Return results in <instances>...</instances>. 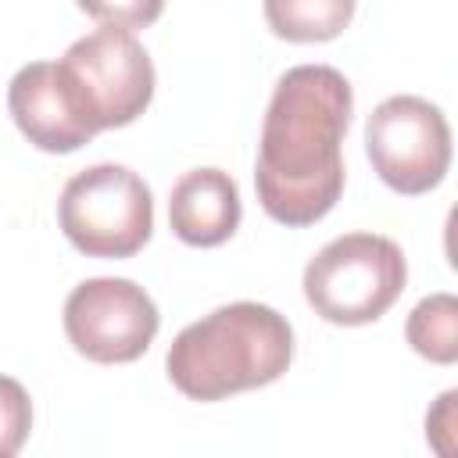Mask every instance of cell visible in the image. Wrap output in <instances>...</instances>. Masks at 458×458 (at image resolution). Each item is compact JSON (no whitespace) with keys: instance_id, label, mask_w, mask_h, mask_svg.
Returning <instances> with one entry per match:
<instances>
[{"instance_id":"6da1fadb","label":"cell","mask_w":458,"mask_h":458,"mask_svg":"<svg viewBox=\"0 0 458 458\" xmlns=\"http://www.w3.org/2000/svg\"><path fill=\"white\" fill-rule=\"evenodd\" d=\"M351 107V82L329 64H297L276 82L254 168V190L268 218L297 229L336 208Z\"/></svg>"},{"instance_id":"277c9868","label":"cell","mask_w":458,"mask_h":458,"mask_svg":"<svg viewBox=\"0 0 458 458\" xmlns=\"http://www.w3.org/2000/svg\"><path fill=\"white\" fill-rule=\"evenodd\" d=\"M57 222L86 258H132L154 233V197L132 168L93 165L64 182Z\"/></svg>"},{"instance_id":"3957f363","label":"cell","mask_w":458,"mask_h":458,"mask_svg":"<svg viewBox=\"0 0 458 458\" xmlns=\"http://www.w3.org/2000/svg\"><path fill=\"white\" fill-rule=\"evenodd\" d=\"M408 279L404 254L376 233L329 240L304 268V297L333 326H365L390 311Z\"/></svg>"},{"instance_id":"8992f818","label":"cell","mask_w":458,"mask_h":458,"mask_svg":"<svg viewBox=\"0 0 458 458\" xmlns=\"http://www.w3.org/2000/svg\"><path fill=\"white\" fill-rule=\"evenodd\" d=\"M365 150L376 175L404 193H429L451 165V125L422 97H386L365 122Z\"/></svg>"},{"instance_id":"52a82bcc","label":"cell","mask_w":458,"mask_h":458,"mask_svg":"<svg viewBox=\"0 0 458 458\" xmlns=\"http://www.w3.org/2000/svg\"><path fill=\"white\" fill-rule=\"evenodd\" d=\"M161 315L132 279H86L64 301V333L72 347L97 365L136 361L157 336Z\"/></svg>"},{"instance_id":"7a4b0ae2","label":"cell","mask_w":458,"mask_h":458,"mask_svg":"<svg viewBox=\"0 0 458 458\" xmlns=\"http://www.w3.org/2000/svg\"><path fill=\"white\" fill-rule=\"evenodd\" d=\"M293 361L290 322L258 301L215 308L186 326L165 358L168 379L190 401H222L276 383Z\"/></svg>"},{"instance_id":"5bb4252c","label":"cell","mask_w":458,"mask_h":458,"mask_svg":"<svg viewBox=\"0 0 458 458\" xmlns=\"http://www.w3.org/2000/svg\"><path fill=\"white\" fill-rule=\"evenodd\" d=\"M454 401H458V390H447V394L437 401V408L426 415V437L433 440V447H437L440 454H451V451H454V444L447 440V437L454 433Z\"/></svg>"},{"instance_id":"ba28073f","label":"cell","mask_w":458,"mask_h":458,"mask_svg":"<svg viewBox=\"0 0 458 458\" xmlns=\"http://www.w3.org/2000/svg\"><path fill=\"white\" fill-rule=\"evenodd\" d=\"M7 111L21 136L47 154H72L97 136L68 75L57 61H32L18 68L7 86Z\"/></svg>"},{"instance_id":"9c48e42d","label":"cell","mask_w":458,"mask_h":458,"mask_svg":"<svg viewBox=\"0 0 458 458\" xmlns=\"http://www.w3.org/2000/svg\"><path fill=\"white\" fill-rule=\"evenodd\" d=\"M240 190L222 168L186 172L168 197L172 233L190 247H218L240 225Z\"/></svg>"},{"instance_id":"8fae6325","label":"cell","mask_w":458,"mask_h":458,"mask_svg":"<svg viewBox=\"0 0 458 458\" xmlns=\"http://www.w3.org/2000/svg\"><path fill=\"white\" fill-rule=\"evenodd\" d=\"M404 333L415 354L437 365H454L458 361V301L451 293L422 297L411 308Z\"/></svg>"},{"instance_id":"30bf717a","label":"cell","mask_w":458,"mask_h":458,"mask_svg":"<svg viewBox=\"0 0 458 458\" xmlns=\"http://www.w3.org/2000/svg\"><path fill=\"white\" fill-rule=\"evenodd\" d=\"M358 0H265V21L279 39L290 43H326L336 39Z\"/></svg>"},{"instance_id":"5b68a950","label":"cell","mask_w":458,"mask_h":458,"mask_svg":"<svg viewBox=\"0 0 458 458\" xmlns=\"http://www.w3.org/2000/svg\"><path fill=\"white\" fill-rule=\"evenodd\" d=\"M57 64L97 132L136 122L154 97V64L129 29L104 25L75 39Z\"/></svg>"},{"instance_id":"4fadbf2b","label":"cell","mask_w":458,"mask_h":458,"mask_svg":"<svg viewBox=\"0 0 458 458\" xmlns=\"http://www.w3.org/2000/svg\"><path fill=\"white\" fill-rule=\"evenodd\" d=\"M89 18L111 29H147L161 18L165 0H75Z\"/></svg>"},{"instance_id":"7c38bea8","label":"cell","mask_w":458,"mask_h":458,"mask_svg":"<svg viewBox=\"0 0 458 458\" xmlns=\"http://www.w3.org/2000/svg\"><path fill=\"white\" fill-rule=\"evenodd\" d=\"M32 429V401L25 386L11 376H0V458L21 451Z\"/></svg>"}]
</instances>
